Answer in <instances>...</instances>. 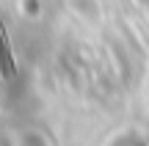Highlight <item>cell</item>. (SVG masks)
I'll return each mask as SVG.
<instances>
[{
	"label": "cell",
	"mask_w": 149,
	"mask_h": 146,
	"mask_svg": "<svg viewBox=\"0 0 149 146\" xmlns=\"http://www.w3.org/2000/svg\"><path fill=\"white\" fill-rule=\"evenodd\" d=\"M0 61H6V50H3V33H0Z\"/></svg>",
	"instance_id": "1"
}]
</instances>
